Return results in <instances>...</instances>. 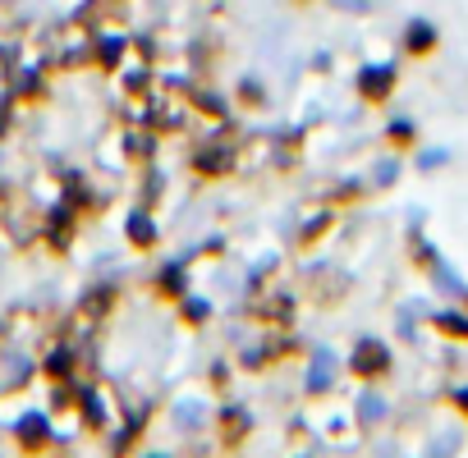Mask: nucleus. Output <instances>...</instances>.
<instances>
[{"instance_id": "obj_12", "label": "nucleus", "mask_w": 468, "mask_h": 458, "mask_svg": "<svg viewBox=\"0 0 468 458\" xmlns=\"http://www.w3.org/2000/svg\"><path fill=\"white\" fill-rule=\"evenodd\" d=\"M390 179H395V161H386V165L377 170V183H390Z\"/></svg>"}, {"instance_id": "obj_6", "label": "nucleus", "mask_w": 468, "mask_h": 458, "mask_svg": "<svg viewBox=\"0 0 468 458\" xmlns=\"http://www.w3.org/2000/svg\"><path fill=\"white\" fill-rule=\"evenodd\" d=\"M436 285H441V289H450V294H459V289H463V280H459L445 262H436Z\"/></svg>"}, {"instance_id": "obj_4", "label": "nucleus", "mask_w": 468, "mask_h": 458, "mask_svg": "<svg viewBox=\"0 0 468 458\" xmlns=\"http://www.w3.org/2000/svg\"><path fill=\"white\" fill-rule=\"evenodd\" d=\"M404 42H409V51H427V47L436 42V28H431L427 19H418V24L409 28V37H404Z\"/></svg>"}, {"instance_id": "obj_5", "label": "nucleus", "mask_w": 468, "mask_h": 458, "mask_svg": "<svg viewBox=\"0 0 468 458\" xmlns=\"http://www.w3.org/2000/svg\"><path fill=\"white\" fill-rule=\"evenodd\" d=\"M436 326L450 335H468V317L463 312H436Z\"/></svg>"}, {"instance_id": "obj_1", "label": "nucleus", "mask_w": 468, "mask_h": 458, "mask_svg": "<svg viewBox=\"0 0 468 458\" xmlns=\"http://www.w3.org/2000/svg\"><path fill=\"white\" fill-rule=\"evenodd\" d=\"M390 367V353H386V344H377V339H363L358 349H354V371L358 376H377V371H386Z\"/></svg>"}, {"instance_id": "obj_10", "label": "nucleus", "mask_w": 468, "mask_h": 458, "mask_svg": "<svg viewBox=\"0 0 468 458\" xmlns=\"http://www.w3.org/2000/svg\"><path fill=\"white\" fill-rule=\"evenodd\" d=\"M129 234H133V239H152V220L133 215V220H129Z\"/></svg>"}, {"instance_id": "obj_2", "label": "nucleus", "mask_w": 468, "mask_h": 458, "mask_svg": "<svg viewBox=\"0 0 468 458\" xmlns=\"http://www.w3.org/2000/svg\"><path fill=\"white\" fill-rule=\"evenodd\" d=\"M390 83H395V69H390V65H372V69H363V74H358L363 97H386V92H390Z\"/></svg>"}, {"instance_id": "obj_7", "label": "nucleus", "mask_w": 468, "mask_h": 458, "mask_svg": "<svg viewBox=\"0 0 468 458\" xmlns=\"http://www.w3.org/2000/svg\"><path fill=\"white\" fill-rule=\"evenodd\" d=\"M19 435H24V440H42V435H47V422H42V417H24V422H19Z\"/></svg>"}, {"instance_id": "obj_13", "label": "nucleus", "mask_w": 468, "mask_h": 458, "mask_svg": "<svg viewBox=\"0 0 468 458\" xmlns=\"http://www.w3.org/2000/svg\"><path fill=\"white\" fill-rule=\"evenodd\" d=\"M335 5H345V10H367V0H335Z\"/></svg>"}, {"instance_id": "obj_3", "label": "nucleus", "mask_w": 468, "mask_h": 458, "mask_svg": "<svg viewBox=\"0 0 468 458\" xmlns=\"http://www.w3.org/2000/svg\"><path fill=\"white\" fill-rule=\"evenodd\" d=\"M331 376H335V362H331V353L322 349V353L313 358V371H308V390H326V385H331Z\"/></svg>"}, {"instance_id": "obj_11", "label": "nucleus", "mask_w": 468, "mask_h": 458, "mask_svg": "<svg viewBox=\"0 0 468 458\" xmlns=\"http://www.w3.org/2000/svg\"><path fill=\"white\" fill-rule=\"evenodd\" d=\"M409 133H413L409 120H395V124H390V138H409Z\"/></svg>"}, {"instance_id": "obj_14", "label": "nucleus", "mask_w": 468, "mask_h": 458, "mask_svg": "<svg viewBox=\"0 0 468 458\" xmlns=\"http://www.w3.org/2000/svg\"><path fill=\"white\" fill-rule=\"evenodd\" d=\"M454 399H459V408L468 412V385H463V390H454Z\"/></svg>"}, {"instance_id": "obj_9", "label": "nucleus", "mask_w": 468, "mask_h": 458, "mask_svg": "<svg viewBox=\"0 0 468 458\" xmlns=\"http://www.w3.org/2000/svg\"><path fill=\"white\" fill-rule=\"evenodd\" d=\"M445 161H450V151H441V147H431V151H422V156H418V165H422V170H431V165H445Z\"/></svg>"}, {"instance_id": "obj_8", "label": "nucleus", "mask_w": 468, "mask_h": 458, "mask_svg": "<svg viewBox=\"0 0 468 458\" xmlns=\"http://www.w3.org/2000/svg\"><path fill=\"white\" fill-rule=\"evenodd\" d=\"M358 412H363V422H377V417H381V412H386V403H381V399H377V394H367V399H363V408H358Z\"/></svg>"}]
</instances>
